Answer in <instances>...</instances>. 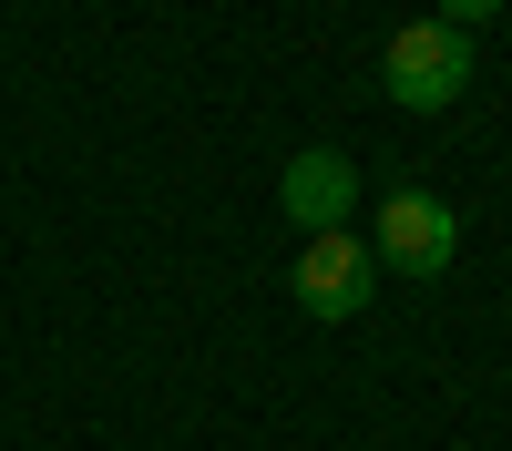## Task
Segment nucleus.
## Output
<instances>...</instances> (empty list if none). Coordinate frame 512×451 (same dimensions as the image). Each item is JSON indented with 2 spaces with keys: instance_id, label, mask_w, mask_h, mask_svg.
<instances>
[{
  "instance_id": "obj_1",
  "label": "nucleus",
  "mask_w": 512,
  "mask_h": 451,
  "mask_svg": "<svg viewBox=\"0 0 512 451\" xmlns=\"http://www.w3.org/2000/svg\"><path fill=\"white\" fill-rule=\"evenodd\" d=\"M379 82H390L400 113H451L461 93H472V31H451V21H410V31H390Z\"/></svg>"
},
{
  "instance_id": "obj_2",
  "label": "nucleus",
  "mask_w": 512,
  "mask_h": 451,
  "mask_svg": "<svg viewBox=\"0 0 512 451\" xmlns=\"http://www.w3.org/2000/svg\"><path fill=\"white\" fill-rule=\"evenodd\" d=\"M369 257L390 267V277H451L461 216H451L441 195H420V185H390V195H379V226H369Z\"/></svg>"
},
{
  "instance_id": "obj_3",
  "label": "nucleus",
  "mask_w": 512,
  "mask_h": 451,
  "mask_svg": "<svg viewBox=\"0 0 512 451\" xmlns=\"http://www.w3.org/2000/svg\"><path fill=\"white\" fill-rule=\"evenodd\" d=\"M287 287H297V308H308V318H359V308H369V287H379V257H369V236L328 226V236L297 246Z\"/></svg>"
},
{
  "instance_id": "obj_4",
  "label": "nucleus",
  "mask_w": 512,
  "mask_h": 451,
  "mask_svg": "<svg viewBox=\"0 0 512 451\" xmlns=\"http://www.w3.org/2000/svg\"><path fill=\"white\" fill-rule=\"evenodd\" d=\"M277 205H287V226H297V236H328V226H349V205H359V175H349V154H338V144H308V154H287V175H277Z\"/></svg>"
},
{
  "instance_id": "obj_5",
  "label": "nucleus",
  "mask_w": 512,
  "mask_h": 451,
  "mask_svg": "<svg viewBox=\"0 0 512 451\" xmlns=\"http://www.w3.org/2000/svg\"><path fill=\"white\" fill-rule=\"evenodd\" d=\"M492 11H502V0H441V11H431V21H451V31H482Z\"/></svg>"
}]
</instances>
